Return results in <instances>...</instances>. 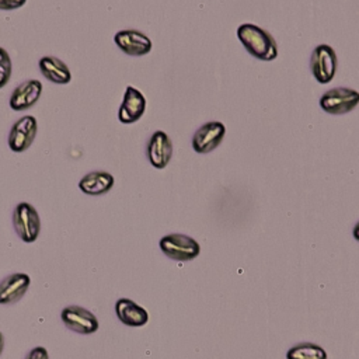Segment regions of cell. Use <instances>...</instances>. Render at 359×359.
Instances as JSON below:
<instances>
[{
	"mask_svg": "<svg viewBox=\"0 0 359 359\" xmlns=\"http://www.w3.org/2000/svg\"><path fill=\"white\" fill-rule=\"evenodd\" d=\"M146 111V98L135 87L128 86L123 94L122 104L118 111V119L122 123H133L139 121Z\"/></svg>",
	"mask_w": 359,
	"mask_h": 359,
	"instance_id": "8fae6325",
	"label": "cell"
},
{
	"mask_svg": "<svg viewBox=\"0 0 359 359\" xmlns=\"http://www.w3.org/2000/svg\"><path fill=\"white\" fill-rule=\"evenodd\" d=\"M359 104V93L349 87H334L320 97V107L331 115H344Z\"/></svg>",
	"mask_w": 359,
	"mask_h": 359,
	"instance_id": "3957f363",
	"label": "cell"
},
{
	"mask_svg": "<svg viewBox=\"0 0 359 359\" xmlns=\"http://www.w3.org/2000/svg\"><path fill=\"white\" fill-rule=\"evenodd\" d=\"M287 359H327V352L317 344L300 342L293 345L287 353Z\"/></svg>",
	"mask_w": 359,
	"mask_h": 359,
	"instance_id": "e0dca14e",
	"label": "cell"
},
{
	"mask_svg": "<svg viewBox=\"0 0 359 359\" xmlns=\"http://www.w3.org/2000/svg\"><path fill=\"white\" fill-rule=\"evenodd\" d=\"M114 177L112 174L107 171H91L81 177L79 181V188L86 194L91 196L104 195L114 187Z\"/></svg>",
	"mask_w": 359,
	"mask_h": 359,
	"instance_id": "9a60e30c",
	"label": "cell"
},
{
	"mask_svg": "<svg viewBox=\"0 0 359 359\" xmlns=\"http://www.w3.org/2000/svg\"><path fill=\"white\" fill-rule=\"evenodd\" d=\"M337 53L330 45L321 43L311 52L310 70L320 84H327L334 79L337 73Z\"/></svg>",
	"mask_w": 359,
	"mask_h": 359,
	"instance_id": "5b68a950",
	"label": "cell"
},
{
	"mask_svg": "<svg viewBox=\"0 0 359 359\" xmlns=\"http://www.w3.org/2000/svg\"><path fill=\"white\" fill-rule=\"evenodd\" d=\"M226 135V126L219 121L203 123L192 136V149L199 154H206L219 147Z\"/></svg>",
	"mask_w": 359,
	"mask_h": 359,
	"instance_id": "52a82bcc",
	"label": "cell"
},
{
	"mask_svg": "<svg viewBox=\"0 0 359 359\" xmlns=\"http://www.w3.org/2000/svg\"><path fill=\"white\" fill-rule=\"evenodd\" d=\"M146 154L154 168L161 170L167 167L172 157V142L168 135L163 130H156L147 142Z\"/></svg>",
	"mask_w": 359,
	"mask_h": 359,
	"instance_id": "30bf717a",
	"label": "cell"
},
{
	"mask_svg": "<svg viewBox=\"0 0 359 359\" xmlns=\"http://www.w3.org/2000/svg\"><path fill=\"white\" fill-rule=\"evenodd\" d=\"M31 279L27 273H11L0 282V304L17 303L28 290Z\"/></svg>",
	"mask_w": 359,
	"mask_h": 359,
	"instance_id": "4fadbf2b",
	"label": "cell"
},
{
	"mask_svg": "<svg viewBox=\"0 0 359 359\" xmlns=\"http://www.w3.org/2000/svg\"><path fill=\"white\" fill-rule=\"evenodd\" d=\"M11 57L4 48H0V88L4 87L11 79Z\"/></svg>",
	"mask_w": 359,
	"mask_h": 359,
	"instance_id": "ac0fdd59",
	"label": "cell"
},
{
	"mask_svg": "<svg viewBox=\"0 0 359 359\" xmlns=\"http://www.w3.org/2000/svg\"><path fill=\"white\" fill-rule=\"evenodd\" d=\"M60 317H62L63 324L69 330H72L74 332H79V334H83V335L93 334L100 327V323H98L97 317L90 310H87L84 307H80V306H76V304L65 307L62 310Z\"/></svg>",
	"mask_w": 359,
	"mask_h": 359,
	"instance_id": "ba28073f",
	"label": "cell"
},
{
	"mask_svg": "<svg viewBox=\"0 0 359 359\" xmlns=\"http://www.w3.org/2000/svg\"><path fill=\"white\" fill-rule=\"evenodd\" d=\"M237 38L244 49L258 60L271 62L278 56V45L273 36L255 24H241L237 28Z\"/></svg>",
	"mask_w": 359,
	"mask_h": 359,
	"instance_id": "6da1fadb",
	"label": "cell"
},
{
	"mask_svg": "<svg viewBox=\"0 0 359 359\" xmlns=\"http://www.w3.org/2000/svg\"><path fill=\"white\" fill-rule=\"evenodd\" d=\"M116 46L129 56H143L151 50V39L137 29H122L114 36Z\"/></svg>",
	"mask_w": 359,
	"mask_h": 359,
	"instance_id": "9c48e42d",
	"label": "cell"
},
{
	"mask_svg": "<svg viewBox=\"0 0 359 359\" xmlns=\"http://www.w3.org/2000/svg\"><path fill=\"white\" fill-rule=\"evenodd\" d=\"M352 234H353V237H355V240H358L359 241V222L353 226V230H352Z\"/></svg>",
	"mask_w": 359,
	"mask_h": 359,
	"instance_id": "44dd1931",
	"label": "cell"
},
{
	"mask_svg": "<svg viewBox=\"0 0 359 359\" xmlns=\"http://www.w3.org/2000/svg\"><path fill=\"white\" fill-rule=\"evenodd\" d=\"M39 70L53 84H67L72 80V73L65 62L56 56H43L39 59Z\"/></svg>",
	"mask_w": 359,
	"mask_h": 359,
	"instance_id": "2e32d148",
	"label": "cell"
},
{
	"mask_svg": "<svg viewBox=\"0 0 359 359\" xmlns=\"http://www.w3.org/2000/svg\"><path fill=\"white\" fill-rule=\"evenodd\" d=\"M42 94V83L39 80H27L18 84L10 97V107L14 111H24L31 108Z\"/></svg>",
	"mask_w": 359,
	"mask_h": 359,
	"instance_id": "7c38bea8",
	"label": "cell"
},
{
	"mask_svg": "<svg viewBox=\"0 0 359 359\" xmlns=\"http://www.w3.org/2000/svg\"><path fill=\"white\" fill-rule=\"evenodd\" d=\"M161 251L174 261H191L201 252V247L196 240L189 236L171 233L160 240Z\"/></svg>",
	"mask_w": 359,
	"mask_h": 359,
	"instance_id": "277c9868",
	"label": "cell"
},
{
	"mask_svg": "<svg viewBox=\"0 0 359 359\" xmlns=\"http://www.w3.org/2000/svg\"><path fill=\"white\" fill-rule=\"evenodd\" d=\"M13 226L24 243H34L41 231V219L36 209L28 202H20L13 212Z\"/></svg>",
	"mask_w": 359,
	"mask_h": 359,
	"instance_id": "7a4b0ae2",
	"label": "cell"
},
{
	"mask_svg": "<svg viewBox=\"0 0 359 359\" xmlns=\"http://www.w3.org/2000/svg\"><path fill=\"white\" fill-rule=\"evenodd\" d=\"M115 313L121 323L129 327H142L149 321L147 311L130 299H119L115 303Z\"/></svg>",
	"mask_w": 359,
	"mask_h": 359,
	"instance_id": "5bb4252c",
	"label": "cell"
},
{
	"mask_svg": "<svg viewBox=\"0 0 359 359\" xmlns=\"http://www.w3.org/2000/svg\"><path fill=\"white\" fill-rule=\"evenodd\" d=\"M27 0H0V10H15L22 7Z\"/></svg>",
	"mask_w": 359,
	"mask_h": 359,
	"instance_id": "ffe728a7",
	"label": "cell"
},
{
	"mask_svg": "<svg viewBox=\"0 0 359 359\" xmlns=\"http://www.w3.org/2000/svg\"><path fill=\"white\" fill-rule=\"evenodd\" d=\"M3 348H4V337H3V334L0 332V355H1V352H3Z\"/></svg>",
	"mask_w": 359,
	"mask_h": 359,
	"instance_id": "7402d4cb",
	"label": "cell"
},
{
	"mask_svg": "<svg viewBox=\"0 0 359 359\" xmlns=\"http://www.w3.org/2000/svg\"><path fill=\"white\" fill-rule=\"evenodd\" d=\"M25 359H49V355L43 346H35L28 352Z\"/></svg>",
	"mask_w": 359,
	"mask_h": 359,
	"instance_id": "d6986e66",
	"label": "cell"
},
{
	"mask_svg": "<svg viewBox=\"0 0 359 359\" xmlns=\"http://www.w3.org/2000/svg\"><path fill=\"white\" fill-rule=\"evenodd\" d=\"M38 130L36 119L32 115H25L17 119L8 132V147L11 151H25L34 142Z\"/></svg>",
	"mask_w": 359,
	"mask_h": 359,
	"instance_id": "8992f818",
	"label": "cell"
}]
</instances>
